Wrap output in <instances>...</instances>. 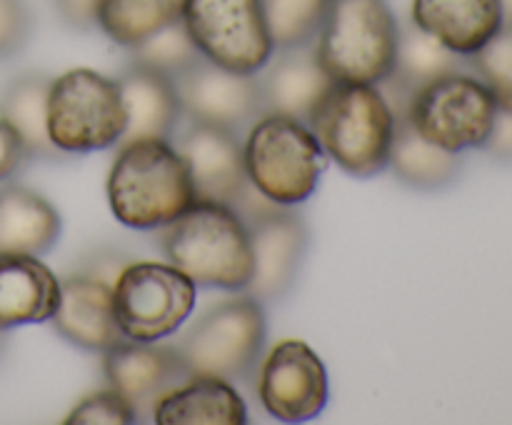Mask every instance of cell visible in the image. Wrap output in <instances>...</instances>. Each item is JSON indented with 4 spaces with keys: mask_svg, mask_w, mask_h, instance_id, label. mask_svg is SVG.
I'll return each mask as SVG.
<instances>
[{
    "mask_svg": "<svg viewBox=\"0 0 512 425\" xmlns=\"http://www.w3.org/2000/svg\"><path fill=\"white\" fill-rule=\"evenodd\" d=\"M198 200L178 148L163 138L118 145L108 175V203L115 218L135 230L168 225Z\"/></svg>",
    "mask_w": 512,
    "mask_h": 425,
    "instance_id": "6da1fadb",
    "label": "cell"
},
{
    "mask_svg": "<svg viewBox=\"0 0 512 425\" xmlns=\"http://www.w3.org/2000/svg\"><path fill=\"white\" fill-rule=\"evenodd\" d=\"M328 160L353 178H373L388 168L395 113L378 85L333 83L308 118Z\"/></svg>",
    "mask_w": 512,
    "mask_h": 425,
    "instance_id": "3957f363",
    "label": "cell"
},
{
    "mask_svg": "<svg viewBox=\"0 0 512 425\" xmlns=\"http://www.w3.org/2000/svg\"><path fill=\"white\" fill-rule=\"evenodd\" d=\"M128 125L118 80L75 68L50 80L48 135L60 153H95L120 143Z\"/></svg>",
    "mask_w": 512,
    "mask_h": 425,
    "instance_id": "52a82bcc",
    "label": "cell"
},
{
    "mask_svg": "<svg viewBox=\"0 0 512 425\" xmlns=\"http://www.w3.org/2000/svg\"><path fill=\"white\" fill-rule=\"evenodd\" d=\"M265 335L263 303L253 295H235L205 310L173 345L190 375H213L233 383L248 378L260 363Z\"/></svg>",
    "mask_w": 512,
    "mask_h": 425,
    "instance_id": "8992f818",
    "label": "cell"
},
{
    "mask_svg": "<svg viewBox=\"0 0 512 425\" xmlns=\"http://www.w3.org/2000/svg\"><path fill=\"white\" fill-rule=\"evenodd\" d=\"M398 38L388 0H333L313 48L333 83L380 85L395 70Z\"/></svg>",
    "mask_w": 512,
    "mask_h": 425,
    "instance_id": "277c9868",
    "label": "cell"
},
{
    "mask_svg": "<svg viewBox=\"0 0 512 425\" xmlns=\"http://www.w3.org/2000/svg\"><path fill=\"white\" fill-rule=\"evenodd\" d=\"M98 5L100 0H55V10L63 23L80 33L98 28Z\"/></svg>",
    "mask_w": 512,
    "mask_h": 425,
    "instance_id": "d6a6232c",
    "label": "cell"
},
{
    "mask_svg": "<svg viewBox=\"0 0 512 425\" xmlns=\"http://www.w3.org/2000/svg\"><path fill=\"white\" fill-rule=\"evenodd\" d=\"M25 160H28V150H25L23 140L10 128L8 120L0 115V180L18 173Z\"/></svg>",
    "mask_w": 512,
    "mask_h": 425,
    "instance_id": "1f68e13d",
    "label": "cell"
},
{
    "mask_svg": "<svg viewBox=\"0 0 512 425\" xmlns=\"http://www.w3.org/2000/svg\"><path fill=\"white\" fill-rule=\"evenodd\" d=\"M48 93L50 78L30 73L15 78L0 98V115L23 140L28 158L55 160L60 155L48 135Z\"/></svg>",
    "mask_w": 512,
    "mask_h": 425,
    "instance_id": "cb8c5ba5",
    "label": "cell"
},
{
    "mask_svg": "<svg viewBox=\"0 0 512 425\" xmlns=\"http://www.w3.org/2000/svg\"><path fill=\"white\" fill-rule=\"evenodd\" d=\"M60 228V213L43 195L20 185L0 188V253H45L58 243Z\"/></svg>",
    "mask_w": 512,
    "mask_h": 425,
    "instance_id": "7402d4cb",
    "label": "cell"
},
{
    "mask_svg": "<svg viewBox=\"0 0 512 425\" xmlns=\"http://www.w3.org/2000/svg\"><path fill=\"white\" fill-rule=\"evenodd\" d=\"M255 270L245 293L260 303L285 298L295 285L308 250V228L290 208H280L248 225Z\"/></svg>",
    "mask_w": 512,
    "mask_h": 425,
    "instance_id": "5bb4252c",
    "label": "cell"
},
{
    "mask_svg": "<svg viewBox=\"0 0 512 425\" xmlns=\"http://www.w3.org/2000/svg\"><path fill=\"white\" fill-rule=\"evenodd\" d=\"M193 178L198 200H213L233 208L248 188L243 143L230 128L193 123L178 143Z\"/></svg>",
    "mask_w": 512,
    "mask_h": 425,
    "instance_id": "9a60e30c",
    "label": "cell"
},
{
    "mask_svg": "<svg viewBox=\"0 0 512 425\" xmlns=\"http://www.w3.org/2000/svg\"><path fill=\"white\" fill-rule=\"evenodd\" d=\"M153 423L158 425H245L248 408L230 380L190 375L160 398Z\"/></svg>",
    "mask_w": 512,
    "mask_h": 425,
    "instance_id": "ffe728a7",
    "label": "cell"
},
{
    "mask_svg": "<svg viewBox=\"0 0 512 425\" xmlns=\"http://www.w3.org/2000/svg\"><path fill=\"white\" fill-rule=\"evenodd\" d=\"M500 8H503L505 23H512V0H500Z\"/></svg>",
    "mask_w": 512,
    "mask_h": 425,
    "instance_id": "e575fe53",
    "label": "cell"
},
{
    "mask_svg": "<svg viewBox=\"0 0 512 425\" xmlns=\"http://www.w3.org/2000/svg\"><path fill=\"white\" fill-rule=\"evenodd\" d=\"M60 303V280L38 255L0 253V330L43 323Z\"/></svg>",
    "mask_w": 512,
    "mask_h": 425,
    "instance_id": "d6986e66",
    "label": "cell"
},
{
    "mask_svg": "<svg viewBox=\"0 0 512 425\" xmlns=\"http://www.w3.org/2000/svg\"><path fill=\"white\" fill-rule=\"evenodd\" d=\"M255 75L263 93L265 113H283L303 123H308L318 100L333 85L315 58L313 43L278 50Z\"/></svg>",
    "mask_w": 512,
    "mask_h": 425,
    "instance_id": "e0dca14e",
    "label": "cell"
},
{
    "mask_svg": "<svg viewBox=\"0 0 512 425\" xmlns=\"http://www.w3.org/2000/svg\"><path fill=\"white\" fill-rule=\"evenodd\" d=\"M3 348H5V335L3 330H0V353H3Z\"/></svg>",
    "mask_w": 512,
    "mask_h": 425,
    "instance_id": "d590c367",
    "label": "cell"
},
{
    "mask_svg": "<svg viewBox=\"0 0 512 425\" xmlns=\"http://www.w3.org/2000/svg\"><path fill=\"white\" fill-rule=\"evenodd\" d=\"M173 83L180 110L193 123L220 125L238 133L265 115L258 75L233 73L203 58L173 78Z\"/></svg>",
    "mask_w": 512,
    "mask_h": 425,
    "instance_id": "7c38bea8",
    "label": "cell"
},
{
    "mask_svg": "<svg viewBox=\"0 0 512 425\" xmlns=\"http://www.w3.org/2000/svg\"><path fill=\"white\" fill-rule=\"evenodd\" d=\"M243 158L250 185L288 208L308 200L328 168L308 123L283 113H265L250 125Z\"/></svg>",
    "mask_w": 512,
    "mask_h": 425,
    "instance_id": "5b68a950",
    "label": "cell"
},
{
    "mask_svg": "<svg viewBox=\"0 0 512 425\" xmlns=\"http://www.w3.org/2000/svg\"><path fill=\"white\" fill-rule=\"evenodd\" d=\"M388 168H393V173L413 188L435 190L458 178L460 155L448 153L425 140L405 118V110H395V135Z\"/></svg>",
    "mask_w": 512,
    "mask_h": 425,
    "instance_id": "603a6c76",
    "label": "cell"
},
{
    "mask_svg": "<svg viewBox=\"0 0 512 425\" xmlns=\"http://www.w3.org/2000/svg\"><path fill=\"white\" fill-rule=\"evenodd\" d=\"M68 425H130L135 423V415L130 405L120 398L115 390H100L88 395L73 408V413L65 418Z\"/></svg>",
    "mask_w": 512,
    "mask_h": 425,
    "instance_id": "f546056e",
    "label": "cell"
},
{
    "mask_svg": "<svg viewBox=\"0 0 512 425\" xmlns=\"http://www.w3.org/2000/svg\"><path fill=\"white\" fill-rule=\"evenodd\" d=\"M50 320L68 343L88 353H105L125 340L113 313V288L95 275L60 280V303Z\"/></svg>",
    "mask_w": 512,
    "mask_h": 425,
    "instance_id": "2e32d148",
    "label": "cell"
},
{
    "mask_svg": "<svg viewBox=\"0 0 512 425\" xmlns=\"http://www.w3.org/2000/svg\"><path fill=\"white\" fill-rule=\"evenodd\" d=\"M330 385L320 355L303 340H280L258 370V398L273 418L305 423L323 413Z\"/></svg>",
    "mask_w": 512,
    "mask_h": 425,
    "instance_id": "8fae6325",
    "label": "cell"
},
{
    "mask_svg": "<svg viewBox=\"0 0 512 425\" xmlns=\"http://www.w3.org/2000/svg\"><path fill=\"white\" fill-rule=\"evenodd\" d=\"M103 355V370L110 390H115L130 405L135 423L153 420L160 398L190 378L175 345H160L158 340L143 343V340L125 338Z\"/></svg>",
    "mask_w": 512,
    "mask_h": 425,
    "instance_id": "4fadbf2b",
    "label": "cell"
},
{
    "mask_svg": "<svg viewBox=\"0 0 512 425\" xmlns=\"http://www.w3.org/2000/svg\"><path fill=\"white\" fill-rule=\"evenodd\" d=\"M183 10L185 0H100L98 28L130 50L183 20Z\"/></svg>",
    "mask_w": 512,
    "mask_h": 425,
    "instance_id": "d4e9b609",
    "label": "cell"
},
{
    "mask_svg": "<svg viewBox=\"0 0 512 425\" xmlns=\"http://www.w3.org/2000/svg\"><path fill=\"white\" fill-rule=\"evenodd\" d=\"M470 65L493 93L503 113H512V23L500 25L498 33L470 55Z\"/></svg>",
    "mask_w": 512,
    "mask_h": 425,
    "instance_id": "f1b7e54d",
    "label": "cell"
},
{
    "mask_svg": "<svg viewBox=\"0 0 512 425\" xmlns=\"http://www.w3.org/2000/svg\"><path fill=\"white\" fill-rule=\"evenodd\" d=\"M498 103L485 83L465 70L430 80L413 90L405 118L415 130L448 153L485 148L498 118Z\"/></svg>",
    "mask_w": 512,
    "mask_h": 425,
    "instance_id": "ba28073f",
    "label": "cell"
},
{
    "mask_svg": "<svg viewBox=\"0 0 512 425\" xmlns=\"http://www.w3.org/2000/svg\"><path fill=\"white\" fill-rule=\"evenodd\" d=\"M333 0H263L275 50L313 43Z\"/></svg>",
    "mask_w": 512,
    "mask_h": 425,
    "instance_id": "4316f807",
    "label": "cell"
},
{
    "mask_svg": "<svg viewBox=\"0 0 512 425\" xmlns=\"http://www.w3.org/2000/svg\"><path fill=\"white\" fill-rule=\"evenodd\" d=\"M130 55H133L135 65L158 70V73L170 75V78H178L180 73L193 68L198 60H203L200 50L195 48V43L190 40L183 20L168 25V28H163L160 33L150 35L148 40H143L140 45L130 48Z\"/></svg>",
    "mask_w": 512,
    "mask_h": 425,
    "instance_id": "83f0119b",
    "label": "cell"
},
{
    "mask_svg": "<svg viewBox=\"0 0 512 425\" xmlns=\"http://www.w3.org/2000/svg\"><path fill=\"white\" fill-rule=\"evenodd\" d=\"M118 88L128 113V125L118 145L140 138L168 140L183 113L173 78L133 63L118 78Z\"/></svg>",
    "mask_w": 512,
    "mask_h": 425,
    "instance_id": "44dd1931",
    "label": "cell"
},
{
    "mask_svg": "<svg viewBox=\"0 0 512 425\" xmlns=\"http://www.w3.org/2000/svg\"><path fill=\"white\" fill-rule=\"evenodd\" d=\"M30 33V15L23 0H0V58L23 48Z\"/></svg>",
    "mask_w": 512,
    "mask_h": 425,
    "instance_id": "4dcf8cb0",
    "label": "cell"
},
{
    "mask_svg": "<svg viewBox=\"0 0 512 425\" xmlns=\"http://www.w3.org/2000/svg\"><path fill=\"white\" fill-rule=\"evenodd\" d=\"M410 20L463 58L478 53L505 23L500 0H413Z\"/></svg>",
    "mask_w": 512,
    "mask_h": 425,
    "instance_id": "ac0fdd59",
    "label": "cell"
},
{
    "mask_svg": "<svg viewBox=\"0 0 512 425\" xmlns=\"http://www.w3.org/2000/svg\"><path fill=\"white\" fill-rule=\"evenodd\" d=\"M465 60L468 58L445 48L438 38L420 30L410 20V25L400 28L398 58H395V70L390 78H395L408 90H418L428 85L430 80L463 70Z\"/></svg>",
    "mask_w": 512,
    "mask_h": 425,
    "instance_id": "484cf974",
    "label": "cell"
},
{
    "mask_svg": "<svg viewBox=\"0 0 512 425\" xmlns=\"http://www.w3.org/2000/svg\"><path fill=\"white\" fill-rule=\"evenodd\" d=\"M160 245L168 263L203 288L245 290L253 278L250 230L230 205L195 200L160 228Z\"/></svg>",
    "mask_w": 512,
    "mask_h": 425,
    "instance_id": "7a4b0ae2",
    "label": "cell"
},
{
    "mask_svg": "<svg viewBox=\"0 0 512 425\" xmlns=\"http://www.w3.org/2000/svg\"><path fill=\"white\" fill-rule=\"evenodd\" d=\"M198 285L170 263L125 265L113 285V313L125 338L163 340L178 333L195 308Z\"/></svg>",
    "mask_w": 512,
    "mask_h": 425,
    "instance_id": "9c48e42d",
    "label": "cell"
},
{
    "mask_svg": "<svg viewBox=\"0 0 512 425\" xmlns=\"http://www.w3.org/2000/svg\"><path fill=\"white\" fill-rule=\"evenodd\" d=\"M485 150L498 155V158H512V113L498 110L493 135H490V140L485 143Z\"/></svg>",
    "mask_w": 512,
    "mask_h": 425,
    "instance_id": "836d02e7",
    "label": "cell"
},
{
    "mask_svg": "<svg viewBox=\"0 0 512 425\" xmlns=\"http://www.w3.org/2000/svg\"><path fill=\"white\" fill-rule=\"evenodd\" d=\"M183 25L205 60L255 75L275 53L263 0H185Z\"/></svg>",
    "mask_w": 512,
    "mask_h": 425,
    "instance_id": "30bf717a",
    "label": "cell"
}]
</instances>
